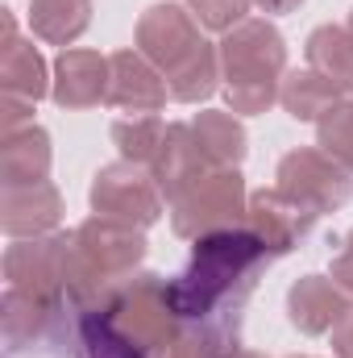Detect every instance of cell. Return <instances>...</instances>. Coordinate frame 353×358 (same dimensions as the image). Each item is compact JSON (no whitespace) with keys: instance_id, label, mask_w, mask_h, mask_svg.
<instances>
[{"instance_id":"obj_9","label":"cell","mask_w":353,"mask_h":358,"mask_svg":"<svg viewBox=\"0 0 353 358\" xmlns=\"http://www.w3.org/2000/svg\"><path fill=\"white\" fill-rule=\"evenodd\" d=\"M204 46V38H200V21L191 17V8H183V4H150L142 17H137V50L163 71V76H171L179 71L195 50Z\"/></svg>"},{"instance_id":"obj_16","label":"cell","mask_w":353,"mask_h":358,"mask_svg":"<svg viewBox=\"0 0 353 358\" xmlns=\"http://www.w3.org/2000/svg\"><path fill=\"white\" fill-rule=\"evenodd\" d=\"M50 134L29 125V129H17V134H4L0 142V183L4 187H17V183H42L50 176Z\"/></svg>"},{"instance_id":"obj_14","label":"cell","mask_w":353,"mask_h":358,"mask_svg":"<svg viewBox=\"0 0 353 358\" xmlns=\"http://www.w3.org/2000/svg\"><path fill=\"white\" fill-rule=\"evenodd\" d=\"M50 96L59 108H96L108 100V59L100 50H63L54 59V84Z\"/></svg>"},{"instance_id":"obj_22","label":"cell","mask_w":353,"mask_h":358,"mask_svg":"<svg viewBox=\"0 0 353 358\" xmlns=\"http://www.w3.org/2000/svg\"><path fill=\"white\" fill-rule=\"evenodd\" d=\"M59 313V300H46V296H33L25 287H8L4 300H0V325H4V338L13 346L21 342H33L46 334V325L54 321Z\"/></svg>"},{"instance_id":"obj_11","label":"cell","mask_w":353,"mask_h":358,"mask_svg":"<svg viewBox=\"0 0 353 358\" xmlns=\"http://www.w3.org/2000/svg\"><path fill=\"white\" fill-rule=\"evenodd\" d=\"M167 76L142 55V50H117L108 55V104L121 113H158L167 104Z\"/></svg>"},{"instance_id":"obj_23","label":"cell","mask_w":353,"mask_h":358,"mask_svg":"<svg viewBox=\"0 0 353 358\" xmlns=\"http://www.w3.org/2000/svg\"><path fill=\"white\" fill-rule=\"evenodd\" d=\"M308 67L329 76L337 88L353 96V38L345 25H316L308 38Z\"/></svg>"},{"instance_id":"obj_10","label":"cell","mask_w":353,"mask_h":358,"mask_svg":"<svg viewBox=\"0 0 353 358\" xmlns=\"http://www.w3.org/2000/svg\"><path fill=\"white\" fill-rule=\"evenodd\" d=\"M316 217H320L316 208L299 204V200L287 196L278 183H274V187H262V192H254V196H250V208H246V225L254 229V238L270 250V259L295 250V246L312 234Z\"/></svg>"},{"instance_id":"obj_31","label":"cell","mask_w":353,"mask_h":358,"mask_svg":"<svg viewBox=\"0 0 353 358\" xmlns=\"http://www.w3.org/2000/svg\"><path fill=\"white\" fill-rule=\"evenodd\" d=\"M329 334H333V358H353V304L341 313V321Z\"/></svg>"},{"instance_id":"obj_25","label":"cell","mask_w":353,"mask_h":358,"mask_svg":"<svg viewBox=\"0 0 353 358\" xmlns=\"http://www.w3.org/2000/svg\"><path fill=\"white\" fill-rule=\"evenodd\" d=\"M167 138V121L158 113H142V117H125V121H112V142L121 150L125 163H137V167H150L158 159V146Z\"/></svg>"},{"instance_id":"obj_34","label":"cell","mask_w":353,"mask_h":358,"mask_svg":"<svg viewBox=\"0 0 353 358\" xmlns=\"http://www.w3.org/2000/svg\"><path fill=\"white\" fill-rule=\"evenodd\" d=\"M345 29H350V38H353V13H350V25H345Z\"/></svg>"},{"instance_id":"obj_33","label":"cell","mask_w":353,"mask_h":358,"mask_svg":"<svg viewBox=\"0 0 353 358\" xmlns=\"http://www.w3.org/2000/svg\"><path fill=\"white\" fill-rule=\"evenodd\" d=\"M229 358H266V355H258V350H233Z\"/></svg>"},{"instance_id":"obj_15","label":"cell","mask_w":353,"mask_h":358,"mask_svg":"<svg viewBox=\"0 0 353 358\" xmlns=\"http://www.w3.org/2000/svg\"><path fill=\"white\" fill-rule=\"evenodd\" d=\"M150 171H154V179H158V187H163L167 200L183 196L204 171H212L208 159H204V150H200V142H195L191 121H187V125H183V121H171V125H167V138H163L158 159L150 163Z\"/></svg>"},{"instance_id":"obj_12","label":"cell","mask_w":353,"mask_h":358,"mask_svg":"<svg viewBox=\"0 0 353 358\" xmlns=\"http://www.w3.org/2000/svg\"><path fill=\"white\" fill-rule=\"evenodd\" d=\"M63 221V196L50 179L17 183L0 192V229L8 238H42L54 234Z\"/></svg>"},{"instance_id":"obj_7","label":"cell","mask_w":353,"mask_h":358,"mask_svg":"<svg viewBox=\"0 0 353 358\" xmlns=\"http://www.w3.org/2000/svg\"><path fill=\"white\" fill-rule=\"evenodd\" d=\"M278 187L316 213H337L353 196V171H345L320 146H295L278 159Z\"/></svg>"},{"instance_id":"obj_29","label":"cell","mask_w":353,"mask_h":358,"mask_svg":"<svg viewBox=\"0 0 353 358\" xmlns=\"http://www.w3.org/2000/svg\"><path fill=\"white\" fill-rule=\"evenodd\" d=\"M33 104H38V100H25V96L4 92V96H0V134L29 129V121H33Z\"/></svg>"},{"instance_id":"obj_3","label":"cell","mask_w":353,"mask_h":358,"mask_svg":"<svg viewBox=\"0 0 353 358\" xmlns=\"http://www.w3.org/2000/svg\"><path fill=\"white\" fill-rule=\"evenodd\" d=\"M220 92L233 113L258 117L278 104L287 76V42L266 17H246L229 34H220Z\"/></svg>"},{"instance_id":"obj_2","label":"cell","mask_w":353,"mask_h":358,"mask_svg":"<svg viewBox=\"0 0 353 358\" xmlns=\"http://www.w3.org/2000/svg\"><path fill=\"white\" fill-rule=\"evenodd\" d=\"M146 259V234L137 225L112 221L91 213L88 221L71 234V259H67V296L84 308L100 313L112 292L137 275Z\"/></svg>"},{"instance_id":"obj_18","label":"cell","mask_w":353,"mask_h":358,"mask_svg":"<svg viewBox=\"0 0 353 358\" xmlns=\"http://www.w3.org/2000/svg\"><path fill=\"white\" fill-rule=\"evenodd\" d=\"M237 350V317H204V321H183L175 342L163 358H229Z\"/></svg>"},{"instance_id":"obj_13","label":"cell","mask_w":353,"mask_h":358,"mask_svg":"<svg viewBox=\"0 0 353 358\" xmlns=\"http://www.w3.org/2000/svg\"><path fill=\"white\" fill-rule=\"evenodd\" d=\"M350 304H353L350 292L337 287L333 275H303L287 287V321L308 338L329 334Z\"/></svg>"},{"instance_id":"obj_8","label":"cell","mask_w":353,"mask_h":358,"mask_svg":"<svg viewBox=\"0 0 353 358\" xmlns=\"http://www.w3.org/2000/svg\"><path fill=\"white\" fill-rule=\"evenodd\" d=\"M67 259H71V238L67 234L13 238V246L4 250V279H8V287H25V292L46 296V300H63Z\"/></svg>"},{"instance_id":"obj_32","label":"cell","mask_w":353,"mask_h":358,"mask_svg":"<svg viewBox=\"0 0 353 358\" xmlns=\"http://www.w3.org/2000/svg\"><path fill=\"white\" fill-rule=\"evenodd\" d=\"M303 0H254V8H262L266 17H278V13H295Z\"/></svg>"},{"instance_id":"obj_1","label":"cell","mask_w":353,"mask_h":358,"mask_svg":"<svg viewBox=\"0 0 353 358\" xmlns=\"http://www.w3.org/2000/svg\"><path fill=\"white\" fill-rule=\"evenodd\" d=\"M266 259H270V250L254 238L250 225L200 238L191 250V263L171 279L175 313L183 321H204V317L241 308V300L254 292V283L262 275Z\"/></svg>"},{"instance_id":"obj_24","label":"cell","mask_w":353,"mask_h":358,"mask_svg":"<svg viewBox=\"0 0 353 358\" xmlns=\"http://www.w3.org/2000/svg\"><path fill=\"white\" fill-rule=\"evenodd\" d=\"M167 88H171V96H175L179 104H200V100H208L212 92L220 88V50L204 42L179 71L167 76Z\"/></svg>"},{"instance_id":"obj_4","label":"cell","mask_w":353,"mask_h":358,"mask_svg":"<svg viewBox=\"0 0 353 358\" xmlns=\"http://www.w3.org/2000/svg\"><path fill=\"white\" fill-rule=\"evenodd\" d=\"M100 317L108 321V329L117 338H125L133 350H142L146 358H163L167 346L175 342L183 317L171 304V283L154 271H137L129 275L112 300L100 308Z\"/></svg>"},{"instance_id":"obj_19","label":"cell","mask_w":353,"mask_h":358,"mask_svg":"<svg viewBox=\"0 0 353 358\" xmlns=\"http://www.w3.org/2000/svg\"><path fill=\"white\" fill-rule=\"evenodd\" d=\"M50 76H46V59L33 50V42L25 38H4L0 42V88L25 100H42L50 92Z\"/></svg>"},{"instance_id":"obj_27","label":"cell","mask_w":353,"mask_h":358,"mask_svg":"<svg viewBox=\"0 0 353 358\" xmlns=\"http://www.w3.org/2000/svg\"><path fill=\"white\" fill-rule=\"evenodd\" d=\"M191 8V17L204 25V29H216V34H229L233 25L246 21L250 4L254 0H183Z\"/></svg>"},{"instance_id":"obj_17","label":"cell","mask_w":353,"mask_h":358,"mask_svg":"<svg viewBox=\"0 0 353 358\" xmlns=\"http://www.w3.org/2000/svg\"><path fill=\"white\" fill-rule=\"evenodd\" d=\"M345 100V88H337L329 76H320V71H312V67H295V71H287L283 76V88H278V104H283V113H291L295 121H320L333 104H341Z\"/></svg>"},{"instance_id":"obj_21","label":"cell","mask_w":353,"mask_h":358,"mask_svg":"<svg viewBox=\"0 0 353 358\" xmlns=\"http://www.w3.org/2000/svg\"><path fill=\"white\" fill-rule=\"evenodd\" d=\"M91 25V0H29V29L50 46H71Z\"/></svg>"},{"instance_id":"obj_28","label":"cell","mask_w":353,"mask_h":358,"mask_svg":"<svg viewBox=\"0 0 353 358\" xmlns=\"http://www.w3.org/2000/svg\"><path fill=\"white\" fill-rule=\"evenodd\" d=\"M84 346H88V358H146L142 350H133L125 338H117L100 313L84 317Z\"/></svg>"},{"instance_id":"obj_5","label":"cell","mask_w":353,"mask_h":358,"mask_svg":"<svg viewBox=\"0 0 353 358\" xmlns=\"http://www.w3.org/2000/svg\"><path fill=\"white\" fill-rule=\"evenodd\" d=\"M250 208V192H246V176L237 167H212L195 179L183 196L171 200V225L179 238L200 242L208 234L220 229H237L246 221Z\"/></svg>"},{"instance_id":"obj_6","label":"cell","mask_w":353,"mask_h":358,"mask_svg":"<svg viewBox=\"0 0 353 358\" xmlns=\"http://www.w3.org/2000/svg\"><path fill=\"white\" fill-rule=\"evenodd\" d=\"M91 213L100 217H112V221H125V225H154L163 217V187L150 167H137V163H112V167H100L91 179Z\"/></svg>"},{"instance_id":"obj_35","label":"cell","mask_w":353,"mask_h":358,"mask_svg":"<svg viewBox=\"0 0 353 358\" xmlns=\"http://www.w3.org/2000/svg\"><path fill=\"white\" fill-rule=\"evenodd\" d=\"M291 358H312V355H291Z\"/></svg>"},{"instance_id":"obj_30","label":"cell","mask_w":353,"mask_h":358,"mask_svg":"<svg viewBox=\"0 0 353 358\" xmlns=\"http://www.w3.org/2000/svg\"><path fill=\"white\" fill-rule=\"evenodd\" d=\"M333 283L353 296V229L341 238V250L333 255Z\"/></svg>"},{"instance_id":"obj_20","label":"cell","mask_w":353,"mask_h":358,"mask_svg":"<svg viewBox=\"0 0 353 358\" xmlns=\"http://www.w3.org/2000/svg\"><path fill=\"white\" fill-rule=\"evenodd\" d=\"M191 129H195V142H200L208 167H237L246 159V150H250L246 146V129H241V121L233 113L204 108V113H195Z\"/></svg>"},{"instance_id":"obj_26","label":"cell","mask_w":353,"mask_h":358,"mask_svg":"<svg viewBox=\"0 0 353 358\" xmlns=\"http://www.w3.org/2000/svg\"><path fill=\"white\" fill-rule=\"evenodd\" d=\"M316 138H320V150L324 155H333L345 171H353V100L350 96L341 104H333L316 121Z\"/></svg>"}]
</instances>
